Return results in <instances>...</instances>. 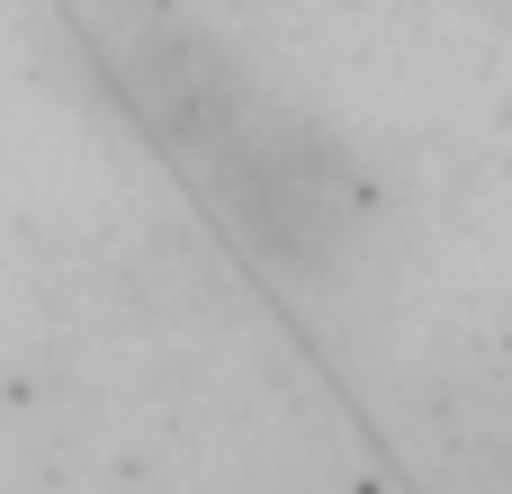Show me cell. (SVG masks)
Returning a JSON list of instances; mask_svg holds the SVG:
<instances>
[{"mask_svg":"<svg viewBox=\"0 0 512 494\" xmlns=\"http://www.w3.org/2000/svg\"><path fill=\"white\" fill-rule=\"evenodd\" d=\"M99 54H108L126 108L153 126V144L198 171V189L225 207V225L270 270L333 279L360 252V234H369L360 162L315 117L270 99L225 45L162 18L153 0H126L117 18H99Z\"/></svg>","mask_w":512,"mask_h":494,"instance_id":"6da1fadb","label":"cell"}]
</instances>
